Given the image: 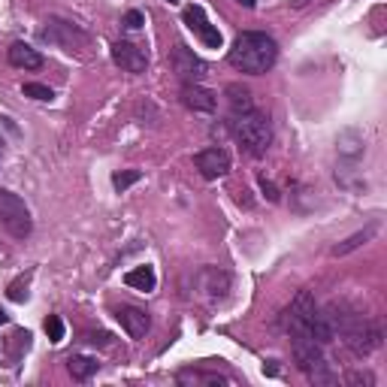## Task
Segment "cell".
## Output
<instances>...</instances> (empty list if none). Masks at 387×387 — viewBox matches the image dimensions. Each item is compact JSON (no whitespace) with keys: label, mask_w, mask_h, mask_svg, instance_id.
Listing matches in <instances>:
<instances>
[{"label":"cell","mask_w":387,"mask_h":387,"mask_svg":"<svg viewBox=\"0 0 387 387\" xmlns=\"http://www.w3.org/2000/svg\"><path fill=\"white\" fill-rule=\"evenodd\" d=\"M0 224H3L15 239H27L34 230L31 209L24 206V200L18 194L0 188Z\"/></svg>","instance_id":"obj_6"},{"label":"cell","mask_w":387,"mask_h":387,"mask_svg":"<svg viewBox=\"0 0 387 387\" xmlns=\"http://www.w3.org/2000/svg\"><path fill=\"white\" fill-rule=\"evenodd\" d=\"M115 318H118V324H122V330L131 339H145V333H149V327H152L149 312H143V309H136V306L115 309Z\"/></svg>","instance_id":"obj_13"},{"label":"cell","mask_w":387,"mask_h":387,"mask_svg":"<svg viewBox=\"0 0 387 387\" xmlns=\"http://www.w3.org/2000/svg\"><path fill=\"white\" fill-rule=\"evenodd\" d=\"M124 284L127 288H133V291H143V293H149L154 291V284H158V275H154V266H136V270H131L124 275Z\"/></svg>","instance_id":"obj_18"},{"label":"cell","mask_w":387,"mask_h":387,"mask_svg":"<svg viewBox=\"0 0 387 387\" xmlns=\"http://www.w3.org/2000/svg\"><path fill=\"white\" fill-rule=\"evenodd\" d=\"M345 381L351 387H375V375L370 370H354V372H348Z\"/></svg>","instance_id":"obj_24"},{"label":"cell","mask_w":387,"mask_h":387,"mask_svg":"<svg viewBox=\"0 0 387 387\" xmlns=\"http://www.w3.org/2000/svg\"><path fill=\"white\" fill-rule=\"evenodd\" d=\"M339 336H342V342H345L348 351L357 354V357H370L372 351H379V348H381V339H384L379 321L363 318V315H354V321H351V324H348Z\"/></svg>","instance_id":"obj_4"},{"label":"cell","mask_w":387,"mask_h":387,"mask_svg":"<svg viewBox=\"0 0 387 387\" xmlns=\"http://www.w3.org/2000/svg\"><path fill=\"white\" fill-rule=\"evenodd\" d=\"M27 282H31V275H22L18 282H13V284H9V291H6V297L13 300V302L27 300Z\"/></svg>","instance_id":"obj_25"},{"label":"cell","mask_w":387,"mask_h":387,"mask_svg":"<svg viewBox=\"0 0 387 387\" xmlns=\"http://www.w3.org/2000/svg\"><path fill=\"white\" fill-rule=\"evenodd\" d=\"M109 339H112L109 333H100V336H97V333H88V342H91V345H97V342H100V345H109Z\"/></svg>","instance_id":"obj_29"},{"label":"cell","mask_w":387,"mask_h":387,"mask_svg":"<svg viewBox=\"0 0 387 387\" xmlns=\"http://www.w3.org/2000/svg\"><path fill=\"white\" fill-rule=\"evenodd\" d=\"M227 127H230V133H233V140L242 145L251 158H261V154H266V149H270V143H272L270 118H266L263 112H257V109L230 115L227 118Z\"/></svg>","instance_id":"obj_2"},{"label":"cell","mask_w":387,"mask_h":387,"mask_svg":"<svg viewBox=\"0 0 387 387\" xmlns=\"http://www.w3.org/2000/svg\"><path fill=\"white\" fill-rule=\"evenodd\" d=\"M315 312H318L315 297H312L309 288H302L297 297H293L291 306L282 312V324H284V330H288V336L309 333V324H312V318H315Z\"/></svg>","instance_id":"obj_8"},{"label":"cell","mask_w":387,"mask_h":387,"mask_svg":"<svg viewBox=\"0 0 387 387\" xmlns=\"http://www.w3.org/2000/svg\"><path fill=\"white\" fill-rule=\"evenodd\" d=\"M224 97H227V106H230V115H239V112H248L254 109V100H251V91L239 82H230L224 88Z\"/></svg>","instance_id":"obj_17"},{"label":"cell","mask_w":387,"mask_h":387,"mask_svg":"<svg viewBox=\"0 0 387 387\" xmlns=\"http://www.w3.org/2000/svg\"><path fill=\"white\" fill-rule=\"evenodd\" d=\"M194 167L200 170L203 179H221L227 176L230 167H233V161H230V152L221 149V145H212V149H203L194 154Z\"/></svg>","instance_id":"obj_11"},{"label":"cell","mask_w":387,"mask_h":387,"mask_svg":"<svg viewBox=\"0 0 387 387\" xmlns=\"http://www.w3.org/2000/svg\"><path fill=\"white\" fill-rule=\"evenodd\" d=\"M306 3H309V0H291V6H293V9H302Z\"/></svg>","instance_id":"obj_31"},{"label":"cell","mask_w":387,"mask_h":387,"mask_svg":"<svg viewBox=\"0 0 387 387\" xmlns=\"http://www.w3.org/2000/svg\"><path fill=\"white\" fill-rule=\"evenodd\" d=\"M140 179H143V170H122V173H115V176H112V188L118 194H124L131 185H136Z\"/></svg>","instance_id":"obj_22"},{"label":"cell","mask_w":387,"mask_h":387,"mask_svg":"<svg viewBox=\"0 0 387 387\" xmlns=\"http://www.w3.org/2000/svg\"><path fill=\"white\" fill-rule=\"evenodd\" d=\"M6 321H9V315H6L3 309H0V324H6Z\"/></svg>","instance_id":"obj_32"},{"label":"cell","mask_w":387,"mask_h":387,"mask_svg":"<svg viewBox=\"0 0 387 387\" xmlns=\"http://www.w3.org/2000/svg\"><path fill=\"white\" fill-rule=\"evenodd\" d=\"M170 3H176V0H170Z\"/></svg>","instance_id":"obj_33"},{"label":"cell","mask_w":387,"mask_h":387,"mask_svg":"<svg viewBox=\"0 0 387 387\" xmlns=\"http://www.w3.org/2000/svg\"><path fill=\"white\" fill-rule=\"evenodd\" d=\"M6 58L18 70H40L43 67V54L36 49H31L27 43H13V45H9V52H6Z\"/></svg>","instance_id":"obj_15"},{"label":"cell","mask_w":387,"mask_h":387,"mask_svg":"<svg viewBox=\"0 0 387 387\" xmlns=\"http://www.w3.org/2000/svg\"><path fill=\"white\" fill-rule=\"evenodd\" d=\"M336 149H339V154L342 158H348V161H357L363 154V136L357 133V131H345V133H339V140H336Z\"/></svg>","instance_id":"obj_21"},{"label":"cell","mask_w":387,"mask_h":387,"mask_svg":"<svg viewBox=\"0 0 387 387\" xmlns=\"http://www.w3.org/2000/svg\"><path fill=\"white\" fill-rule=\"evenodd\" d=\"M112 61L127 73H145V67H149V54H145V49L136 43H127V40L112 43Z\"/></svg>","instance_id":"obj_12"},{"label":"cell","mask_w":387,"mask_h":387,"mask_svg":"<svg viewBox=\"0 0 387 387\" xmlns=\"http://www.w3.org/2000/svg\"><path fill=\"white\" fill-rule=\"evenodd\" d=\"M45 336H49L54 345H58L61 339H64V321H61L58 315H49V318H45Z\"/></svg>","instance_id":"obj_26"},{"label":"cell","mask_w":387,"mask_h":387,"mask_svg":"<svg viewBox=\"0 0 387 387\" xmlns=\"http://www.w3.org/2000/svg\"><path fill=\"white\" fill-rule=\"evenodd\" d=\"M173 70H176V76L185 82V85L203 82V76L209 73L206 61H203L200 54H194L188 45H176V49H173Z\"/></svg>","instance_id":"obj_10"},{"label":"cell","mask_w":387,"mask_h":387,"mask_svg":"<svg viewBox=\"0 0 387 387\" xmlns=\"http://www.w3.org/2000/svg\"><path fill=\"white\" fill-rule=\"evenodd\" d=\"M236 3H239V6H245V9H254V6H257V0H236Z\"/></svg>","instance_id":"obj_30"},{"label":"cell","mask_w":387,"mask_h":387,"mask_svg":"<svg viewBox=\"0 0 387 387\" xmlns=\"http://www.w3.org/2000/svg\"><path fill=\"white\" fill-rule=\"evenodd\" d=\"M291 348H293V360H297L300 372L306 375V379L312 384H336L339 375L333 372V366H330V360L324 357V351H321V342H315L309 333H293L291 336Z\"/></svg>","instance_id":"obj_3"},{"label":"cell","mask_w":387,"mask_h":387,"mask_svg":"<svg viewBox=\"0 0 387 387\" xmlns=\"http://www.w3.org/2000/svg\"><path fill=\"white\" fill-rule=\"evenodd\" d=\"M227 61H230V67H236L239 73L261 76V73L272 70L275 61H279V43H275L270 34L245 31L236 36L233 49L227 52Z\"/></svg>","instance_id":"obj_1"},{"label":"cell","mask_w":387,"mask_h":387,"mask_svg":"<svg viewBox=\"0 0 387 387\" xmlns=\"http://www.w3.org/2000/svg\"><path fill=\"white\" fill-rule=\"evenodd\" d=\"M122 24L127 27V31H140V27L145 24V15L140 13V9H127L124 18H122Z\"/></svg>","instance_id":"obj_27"},{"label":"cell","mask_w":387,"mask_h":387,"mask_svg":"<svg viewBox=\"0 0 387 387\" xmlns=\"http://www.w3.org/2000/svg\"><path fill=\"white\" fill-rule=\"evenodd\" d=\"M230 291V272H224L221 266H203L194 275V297L203 302H218L224 300Z\"/></svg>","instance_id":"obj_7"},{"label":"cell","mask_w":387,"mask_h":387,"mask_svg":"<svg viewBox=\"0 0 387 387\" xmlns=\"http://www.w3.org/2000/svg\"><path fill=\"white\" fill-rule=\"evenodd\" d=\"M182 22L188 24V31L197 36L203 45H209V49H221V43H224V40H221V31L206 18L203 6H197V3L185 6V13H182Z\"/></svg>","instance_id":"obj_9"},{"label":"cell","mask_w":387,"mask_h":387,"mask_svg":"<svg viewBox=\"0 0 387 387\" xmlns=\"http://www.w3.org/2000/svg\"><path fill=\"white\" fill-rule=\"evenodd\" d=\"M261 188H263V194H266V197H270V203H279V200H282V194H279V188H275L272 182L261 179Z\"/></svg>","instance_id":"obj_28"},{"label":"cell","mask_w":387,"mask_h":387,"mask_svg":"<svg viewBox=\"0 0 387 387\" xmlns=\"http://www.w3.org/2000/svg\"><path fill=\"white\" fill-rule=\"evenodd\" d=\"M379 233V224H366L363 230H357V233H351L348 239H342V242H336L333 248H330V254L333 257H345V254H351V251H357V248H363L366 242H372V236Z\"/></svg>","instance_id":"obj_16"},{"label":"cell","mask_w":387,"mask_h":387,"mask_svg":"<svg viewBox=\"0 0 387 387\" xmlns=\"http://www.w3.org/2000/svg\"><path fill=\"white\" fill-rule=\"evenodd\" d=\"M24 97H34V100H43V103H49V100L54 97V91L49 85H40V82H24L22 85Z\"/></svg>","instance_id":"obj_23"},{"label":"cell","mask_w":387,"mask_h":387,"mask_svg":"<svg viewBox=\"0 0 387 387\" xmlns=\"http://www.w3.org/2000/svg\"><path fill=\"white\" fill-rule=\"evenodd\" d=\"M40 40L52 43V45H61L64 52H82V49L91 45V36L82 31L79 24L67 22V18H49V22L40 27Z\"/></svg>","instance_id":"obj_5"},{"label":"cell","mask_w":387,"mask_h":387,"mask_svg":"<svg viewBox=\"0 0 387 387\" xmlns=\"http://www.w3.org/2000/svg\"><path fill=\"white\" fill-rule=\"evenodd\" d=\"M176 381L179 384H212V387L230 384V379H224V375H218V372H200V370H182V372H176Z\"/></svg>","instance_id":"obj_20"},{"label":"cell","mask_w":387,"mask_h":387,"mask_svg":"<svg viewBox=\"0 0 387 387\" xmlns=\"http://www.w3.org/2000/svg\"><path fill=\"white\" fill-rule=\"evenodd\" d=\"M97 370H100V363L94 357H85V354H73L67 360V372L73 375V381H88Z\"/></svg>","instance_id":"obj_19"},{"label":"cell","mask_w":387,"mask_h":387,"mask_svg":"<svg viewBox=\"0 0 387 387\" xmlns=\"http://www.w3.org/2000/svg\"><path fill=\"white\" fill-rule=\"evenodd\" d=\"M182 103L194 112H215L218 106V94L209 88H203L200 82H194V85H182Z\"/></svg>","instance_id":"obj_14"}]
</instances>
